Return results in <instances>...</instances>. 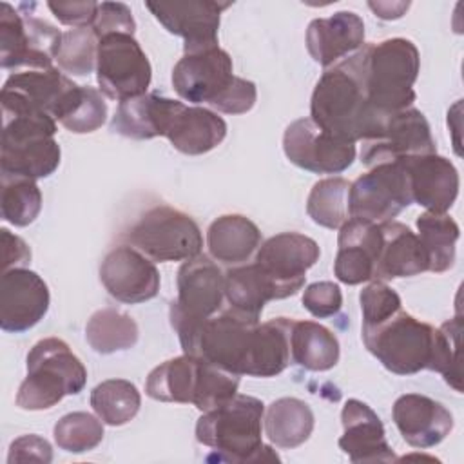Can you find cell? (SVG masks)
<instances>
[{"label": "cell", "mask_w": 464, "mask_h": 464, "mask_svg": "<svg viewBox=\"0 0 464 464\" xmlns=\"http://www.w3.org/2000/svg\"><path fill=\"white\" fill-rule=\"evenodd\" d=\"M290 326L288 317L259 323L227 308L205 319L179 344L185 353L236 375L276 377L292 362Z\"/></svg>", "instance_id": "cell-1"}, {"label": "cell", "mask_w": 464, "mask_h": 464, "mask_svg": "<svg viewBox=\"0 0 464 464\" xmlns=\"http://www.w3.org/2000/svg\"><path fill=\"white\" fill-rule=\"evenodd\" d=\"M310 118L323 130L350 143L377 132L384 120L377 118L368 103L362 47L324 69L312 92Z\"/></svg>", "instance_id": "cell-2"}, {"label": "cell", "mask_w": 464, "mask_h": 464, "mask_svg": "<svg viewBox=\"0 0 464 464\" xmlns=\"http://www.w3.org/2000/svg\"><path fill=\"white\" fill-rule=\"evenodd\" d=\"M172 87L181 100L225 114H245L257 100L256 83L234 74L230 54L218 44L185 51L172 69Z\"/></svg>", "instance_id": "cell-3"}, {"label": "cell", "mask_w": 464, "mask_h": 464, "mask_svg": "<svg viewBox=\"0 0 464 464\" xmlns=\"http://www.w3.org/2000/svg\"><path fill=\"white\" fill-rule=\"evenodd\" d=\"M263 415L265 404L259 399L236 393L198 419L196 439L216 453V460L243 464L265 460V455L279 460L272 448L263 444Z\"/></svg>", "instance_id": "cell-4"}, {"label": "cell", "mask_w": 464, "mask_h": 464, "mask_svg": "<svg viewBox=\"0 0 464 464\" xmlns=\"http://www.w3.org/2000/svg\"><path fill=\"white\" fill-rule=\"evenodd\" d=\"M237 388L239 375L188 353L161 362L145 381L150 399L194 404L203 413L232 399Z\"/></svg>", "instance_id": "cell-5"}, {"label": "cell", "mask_w": 464, "mask_h": 464, "mask_svg": "<svg viewBox=\"0 0 464 464\" xmlns=\"http://www.w3.org/2000/svg\"><path fill=\"white\" fill-rule=\"evenodd\" d=\"M364 83L368 103L377 118L413 107V83L419 76L420 56L408 38H388L379 44H364Z\"/></svg>", "instance_id": "cell-6"}, {"label": "cell", "mask_w": 464, "mask_h": 464, "mask_svg": "<svg viewBox=\"0 0 464 464\" xmlns=\"http://www.w3.org/2000/svg\"><path fill=\"white\" fill-rule=\"evenodd\" d=\"M366 350L392 373L413 375L437 368L439 328L402 308L375 326L361 328Z\"/></svg>", "instance_id": "cell-7"}, {"label": "cell", "mask_w": 464, "mask_h": 464, "mask_svg": "<svg viewBox=\"0 0 464 464\" xmlns=\"http://www.w3.org/2000/svg\"><path fill=\"white\" fill-rule=\"evenodd\" d=\"M27 375L16 393V406L29 411L49 410L65 395H76L87 382L83 362L58 337L38 341L25 359Z\"/></svg>", "instance_id": "cell-8"}, {"label": "cell", "mask_w": 464, "mask_h": 464, "mask_svg": "<svg viewBox=\"0 0 464 464\" xmlns=\"http://www.w3.org/2000/svg\"><path fill=\"white\" fill-rule=\"evenodd\" d=\"M121 237L152 261H187L201 254L203 236L198 223L185 212L156 205L145 210Z\"/></svg>", "instance_id": "cell-9"}, {"label": "cell", "mask_w": 464, "mask_h": 464, "mask_svg": "<svg viewBox=\"0 0 464 464\" xmlns=\"http://www.w3.org/2000/svg\"><path fill=\"white\" fill-rule=\"evenodd\" d=\"M225 297V274L205 254L183 261L178 270V297L169 317L178 339L188 335L205 319L216 315Z\"/></svg>", "instance_id": "cell-10"}, {"label": "cell", "mask_w": 464, "mask_h": 464, "mask_svg": "<svg viewBox=\"0 0 464 464\" xmlns=\"http://www.w3.org/2000/svg\"><path fill=\"white\" fill-rule=\"evenodd\" d=\"M96 80L100 91L116 102L147 94L152 67L134 34L111 33L98 38Z\"/></svg>", "instance_id": "cell-11"}, {"label": "cell", "mask_w": 464, "mask_h": 464, "mask_svg": "<svg viewBox=\"0 0 464 464\" xmlns=\"http://www.w3.org/2000/svg\"><path fill=\"white\" fill-rule=\"evenodd\" d=\"M413 203L408 174L401 161L377 163L350 183V218L372 223L390 221Z\"/></svg>", "instance_id": "cell-12"}, {"label": "cell", "mask_w": 464, "mask_h": 464, "mask_svg": "<svg viewBox=\"0 0 464 464\" xmlns=\"http://www.w3.org/2000/svg\"><path fill=\"white\" fill-rule=\"evenodd\" d=\"M433 152H437V147L426 116L410 107L384 118L377 132L362 141L361 161L366 167H373Z\"/></svg>", "instance_id": "cell-13"}, {"label": "cell", "mask_w": 464, "mask_h": 464, "mask_svg": "<svg viewBox=\"0 0 464 464\" xmlns=\"http://www.w3.org/2000/svg\"><path fill=\"white\" fill-rule=\"evenodd\" d=\"M283 150L290 163L315 174H339L355 160V143L332 136L312 118H299L285 129Z\"/></svg>", "instance_id": "cell-14"}, {"label": "cell", "mask_w": 464, "mask_h": 464, "mask_svg": "<svg viewBox=\"0 0 464 464\" xmlns=\"http://www.w3.org/2000/svg\"><path fill=\"white\" fill-rule=\"evenodd\" d=\"M319 245L299 232H281L268 237L256 254V265L274 283L279 299L295 295L306 279V270L317 263Z\"/></svg>", "instance_id": "cell-15"}, {"label": "cell", "mask_w": 464, "mask_h": 464, "mask_svg": "<svg viewBox=\"0 0 464 464\" xmlns=\"http://www.w3.org/2000/svg\"><path fill=\"white\" fill-rule=\"evenodd\" d=\"M100 281L111 297L127 304L150 301L160 290L156 265L130 245H118L105 254Z\"/></svg>", "instance_id": "cell-16"}, {"label": "cell", "mask_w": 464, "mask_h": 464, "mask_svg": "<svg viewBox=\"0 0 464 464\" xmlns=\"http://www.w3.org/2000/svg\"><path fill=\"white\" fill-rule=\"evenodd\" d=\"M49 288L29 268H11L0 279V328L22 334L38 324L49 310Z\"/></svg>", "instance_id": "cell-17"}, {"label": "cell", "mask_w": 464, "mask_h": 464, "mask_svg": "<svg viewBox=\"0 0 464 464\" xmlns=\"http://www.w3.org/2000/svg\"><path fill=\"white\" fill-rule=\"evenodd\" d=\"M154 18L176 36L185 40L183 51H194L218 44L221 13L232 2L187 0V2H147Z\"/></svg>", "instance_id": "cell-18"}, {"label": "cell", "mask_w": 464, "mask_h": 464, "mask_svg": "<svg viewBox=\"0 0 464 464\" xmlns=\"http://www.w3.org/2000/svg\"><path fill=\"white\" fill-rule=\"evenodd\" d=\"M413 203L430 212H448L459 196V172L455 165L433 152L401 160Z\"/></svg>", "instance_id": "cell-19"}, {"label": "cell", "mask_w": 464, "mask_h": 464, "mask_svg": "<svg viewBox=\"0 0 464 464\" xmlns=\"http://www.w3.org/2000/svg\"><path fill=\"white\" fill-rule=\"evenodd\" d=\"M382 234L379 223L350 218L337 237L334 274L344 285H361L373 279Z\"/></svg>", "instance_id": "cell-20"}, {"label": "cell", "mask_w": 464, "mask_h": 464, "mask_svg": "<svg viewBox=\"0 0 464 464\" xmlns=\"http://www.w3.org/2000/svg\"><path fill=\"white\" fill-rule=\"evenodd\" d=\"M393 422L402 439L419 450L440 444L453 430V415L435 399L404 393L393 402Z\"/></svg>", "instance_id": "cell-21"}, {"label": "cell", "mask_w": 464, "mask_h": 464, "mask_svg": "<svg viewBox=\"0 0 464 464\" xmlns=\"http://www.w3.org/2000/svg\"><path fill=\"white\" fill-rule=\"evenodd\" d=\"M339 448L352 462H395L379 415L362 401L348 399L341 410Z\"/></svg>", "instance_id": "cell-22"}, {"label": "cell", "mask_w": 464, "mask_h": 464, "mask_svg": "<svg viewBox=\"0 0 464 464\" xmlns=\"http://www.w3.org/2000/svg\"><path fill=\"white\" fill-rule=\"evenodd\" d=\"M304 42L314 62L328 69L364 45V22L353 11H337L312 20Z\"/></svg>", "instance_id": "cell-23"}, {"label": "cell", "mask_w": 464, "mask_h": 464, "mask_svg": "<svg viewBox=\"0 0 464 464\" xmlns=\"http://www.w3.org/2000/svg\"><path fill=\"white\" fill-rule=\"evenodd\" d=\"M382 243L375 265L373 279L388 281L397 277H411L430 268L428 254L419 236L401 221L379 223Z\"/></svg>", "instance_id": "cell-24"}, {"label": "cell", "mask_w": 464, "mask_h": 464, "mask_svg": "<svg viewBox=\"0 0 464 464\" xmlns=\"http://www.w3.org/2000/svg\"><path fill=\"white\" fill-rule=\"evenodd\" d=\"M170 145L188 156H199L216 149L227 136L225 120L205 107L178 103L163 134Z\"/></svg>", "instance_id": "cell-25"}, {"label": "cell", "mask_w": 464, "mask_h": 464, "mask_svg": "<svg viewBox=\"0 0 464 464\" xmlns=\"http://www.w3.org/2000/svg\"><path fill=\"white\" fill-rule=\"evenodd\" d=\"M178 103V100L156 92L120 102L111 121V130L132 140L163 136Z\"/></svg>", "instance_id": "cell-26"}, {"label": "cell", "mask_w": 464, "mask_h": 464, "mask_svg": "<svg viewBox=\"0 0 464 464\" xmlns=\"http://www.w3.org/2000/svg\"><path fill=\"white\" fill-rule=\"evenodd\" d=\"M80 85L54 65L49 69H24L7 76L4 91L16 92L24 100L49 112L54 120L62 114L63 107Z\"/></svg>", "instance_id": "cell-27"}, {"label": "cell", "mask_w": 464, "mask_h": 464, "mask_svg": "<svg viewBox=\"0 0 464 464\" xmlns=\"http://www.w3.org/2000/svg\"><path fill=\"white\" fill-rule=\"evenodd\" d=\"M62 150L54 136H27L20 140H2L0 167L2 176L40 179L51 176L60 165Z\"/></svg>", "instance_id": "cell-28"}, {"label": "cell", "mask_w": 464, "mask_h": 464, "mask_svg": "<svg viewBox=\"0 0 464 464\" xmlns=\"http://www.w3.org/2000/svg\"><path fill=\"white\" fill-rule=\"evenodd\" d=\"M261 232L243 214H225L214 219L207 230V246L216 261L239 265L259 248Z\"/></svg>", "instance_id": "cell-29"}, {"label": "cell", "mask_w": 464, "mask_h": 464, "mask_svg": "<svg viewBox=\"0 0 464 464\" xmlns=\"http://www.w3.org/2000/svg\"><path fill=\"white\" fill-rule=\"evenodd\" d=\"M265 435L281 450H294L304 444L314 431V411L297 397H281L274 401L263 415Z\"/></svg>", "instance_id": "cell-30"}, {"label": "cell", "mask_w": 464, "mask_h": 464, "mask_svg": "<svg viewBox=\"0 0 464 464\" xmlns=\"http://www.w3.org/2000/svg\"><path fill=\"white\" fill-rule=\"evenodd\" d=\"M225 297L228 308L254 321H259L268 301L279 299L274 283L256 263L230 268L225 274Z\"/></svg>", "instance_id": "cell-31"}, {"label": "cell", "mask_w": 464, "mask_h": 464, "mask_svg": "<svg viewBox=\"0 0 464 464\" xmlns=\"http://www.w3.org/2000/svg\"><path fill=\"white\" fill-rule=\"evenodd\" d=\"M292 362L310 372L332 370L341 355L339 341L332 330L315 321L292 319L290 326Z\"/></svg>", "instance_id": "cell-32"}, {"label": "cell", "mask_w": 464, "mask_h": 464, "mask_svg": "<svg viewBox=\"0 0 464 464\" xmlns=\"http://www.w3.org/2000/svg\"><path fill=\"white\" fill-rule=\"evenodd\" d=\"M136 321L116 308H102L91 315L85 324V339L89 346L103 355L123 352L138 343Z\"/></svg>", "instance_id": "cell-33"}, {"label": "cell", "mask_w": 464, "mask_h": 464, "mask_svg": "<svg viewBox=\"0 0 464 464\" xmlns=\"http://www.w3.org/2000/svg\"><path fill=\"white\" fill-rule=\"evenodd\" d=\"M419 239L428 254L430 272L442 274L455 263V245L460 236L457 221L446 212L426 210L417 218Z\"/></svg>", "instance_id": "cell-34"}, {"label": "cell", "mask_w": 464, "mask_h": 464, "mask_svg": "<svg viewBox=\"0 0 464 464\" xmlns=\"http://www.w3.org/2000/svg\"><path fill=\"white\" fill-rule=\"evenodd\" d=\"M91 406L103 424L123 426L138 415L141 395L127 379H107L92 388Z\"/></svg>", "instance_id": "cell-35"}, {"label": "cell", "mask_w": 464, "mask_h": 464, "mask_svg": "<svg viewBox=\"0 0 464 464\" xmlns=\"http://www.w3.org/2000/svg\"><path fill=\"white\" fill-rule=\"evenodd\" d=\"M350 181L344 178L319 179L306 199V212L315 225L324 228H341L348 219Z\"/></svg>", "instance_id": "cell-36"}, {"label": "cell", "mask_w": 464, "mask_h": 464, "mask_svg": "<svg viewBox=\"0 0 464 464\" xmlns=\"http://www.w3.org/2000/svg\"><path fill=\"white\" fill-rule=\"evenodd\" d=\"M2 218L14 227L31 225L42 210V192L34 179L2 176Z\"/></svg>", "instance_id": "cell-37"}, {"label": "cell", "mask_w": 464, "mask_h": 464, "mask_svg": "<svg viewBox=\"0 0 464 464\" xmlns=\"http://www.w3.org/2000/svg\"><path fill=\"white\" fill-rule=\"evenodd\" d=\"M54 442L67 453H85L103 440V420L87 411L63 415L53 428Z\"/></svg>", "instance_id": "cell-38"}, {"label": "cell", "mask_w": 464, "mask_h": 464, "mask_svg": "<svg viewBox=\"0 0 464 464\" xmlns=\"http://www.w3.org/2000/svg\"><path fill=\"white\" fill-rule=\"evenodd\" d=\"M0 65L2 69H29L27 29L24 14L11 4H0Z\"/></svg>", "instance_id": "cell-39"}, {"label": "cell", "mask_w": 464, "mask_h": 464, "mask_svg": "<svg viewBox=\"0 0 464 464\" xmlns=\"http://www.w3.org/2000/svg\"><path fill=\"white\" fill-rule=\"evenodd\" d=\"M98 36L91 27H71L62 34L56 54L60 71L72 76H87L96 67Z\"/></svg>", "instance_id": "cell-40"}, {"label": "cell", "mask_w": 464, "mask_h": 464, "mask_svg": "<svg viewBox=\"0 0 464 464\" xmlns=\"http://www.w3.org/2000/svg\"><path fill=\"white\" fill-rule=\"evenodd\" d=\"M107 120V103L100 91L89 85H82L80 96L72 109L60 123L74 134H89L98 130Z\"/></svg>", "instance_id": "cell-41"}, {"label": "cell", "mask_w": 464, "mask_h": 464, "mask_svg": "<svg viewBox=\"0 0 464 464\" xmlns=\"http://www.w3.org/2000/svg\"><path fill=\"white\" fill-rule=\"evenodd\" d=\"M361 314L362 328L375 326L402 308L399 294L384 281H372L361 290Z\"/></svg>", "instance_id": "cell-42"}, {"label": "cell", "mask_w": 464, "mask_h": 464, "mask_svg": "<svg viewBox=\"0 0 464 464\" xmlns=\"http://www.w3.org/2000/svg\"><path fill=\"white\" fill-rule=\"evenodd\" d=\"M460 319H450L439 328V359L437 370L444 381L455 388V392H462L460 384V362H459V339H460Z\"/></svg>", "instance_id": "cell-43"}, {"label": "cell", "mask_w": 464, "mask_h": 464, "mask_svg": "<svg viewBox=\"0 0 464 464\" xmlns=\"http://www.w3.org/2000/svg\"><path fill=\"white\" fill-rule=\"evenodd\" d=\"M303 306L317 319L335 315L343 306V294L339 285L332 281H317L304 288Z\"/></svg>", "instance_id": "cell-44"}, {"label": "cell", "mask_w": 464, "mask_h": 464, "mask_svg": "<svg viewBox=\"0 0 464 464\" xmlns=\"http://www.w3.org/2000/svg\"><path fill=\"white\" fill-rule=\"evenodd\" d=\"M94 34L100 38L111 33H129L134 34L136 22L132 11L123 2H102L98 4V13L94 24L91 25Z\"/></svg>", "instance_id": "cell-45"}, {"label": "cell", "mask_w": 464, "mask_h": 464, "mask_svg": "<svg viewBox=\"0 0 464 464\" xmlns=\"http://www.w3.org/2000/svg\"><path fill=\"white\" fill-rule=\"evenodd\" d=\"M47 7L58 18V22L71 27H91L98 13V2H92V0H72V2L49 0Z\"/></svg>", "instance_id": "cell-46"}, {"label": "cell", "mask_w": 464, "mask_h": 464, "mask_svg": "<svg viewBox=\"0 0 464 464\" xmlns=\"http://www.w3.org/2000/svg\"><path fill=\"white\" fill-rule=\"evenodd\" d=\"M53 460V448L51 444L34 433L22 435L14 439L9 446L7 462H51Z\"/></svg>", "instance_id": "cell-47"}, {"label": "cell", "mask_w": 464, "mask_h": 464, "mask_svg": "<svg viewBox=\"0 0 464 464\" xmlns=\"http://www.w3.org/2000/svg\"><path fill=\"white\" fill-rule=\"evenodd\" d=\"M0 245H2V268H24L31 261L29 245L16 234L7 228H0Z\"/></svg>", "instance_id": "cell-48"}, {"label": "cell", "mask_w": 464, "mask_h": 464, "mask_svg": "<svg viewBox=\"0 0 464 464\" xmlns=\"http://www.w3.org/2000/svg\"><path fill=\"white\" fill-rule=\"evenodd\" d=\"M368 7L375 13V16L382 20H397L404 14V11L410 7L406 2H368Z\"/></svg>", "instance_id": "cell-49"}]
</instances>
